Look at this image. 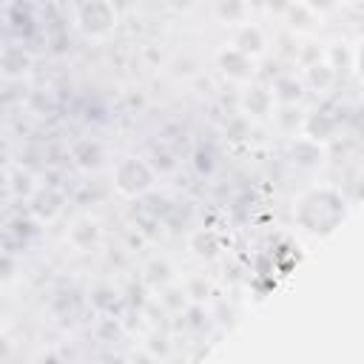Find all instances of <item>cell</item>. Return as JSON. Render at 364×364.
Returning a JSON list of instances; mask_svg holds the SVG:
<instances>
[{
    "label": "cell",
    "mask_w": 364,
    "mask_h": 364,
    "mask_svg": "<svg viewBox=\"0 0 364 364\" xmlns=\"http://www.w3.org/2000/svg\"><path fill=\"white\" fill-rule=\"evenodd\" d=\"M347 199L341 196V191L330 188V185H316L310 191H304L296 199L293 208V219L299 222V228L310 236H330L347 216Z\"/></svg>",
    "instance_id": "1"
},
{
    "label": "cell",
    "mask_w": 364,
    "mask_h": 364,
    "mask_svg": "<svg viewBox=\"0 0 364 364\" xmlns=\"http://www.w3.org/2000/svg\"><path fill=\"white\" fill-rule=\"evenodd\" d=\"M111 179H114L117 193H122L128 199H139L148 191H154V185H156V168L148 159H142V156H122L114 165Z\"/></svg>",
    "instance_id": "2"
},
{
    "label": "cell",
    "mask_w": 364,
    "mask_h": 364,
    "mask_svg": "<svg viewBox=\"0 0 364 364\" xmlns=\"http://www.w3.org/2000/svg\"><path fill=\"white\" fill-rule=\"evenodd\" d=\"M117 20H119V14H117L114 0H82L74 11L77 28L91 40L108 37L117 28Z\"/></svg>",
    "instance_id": "3"
},
{
    "label": "cell",
    "mask_w": 364,
    "mask_h": 364,
    "mask_svg": "<svg viewBox=\"0 0 364 364\" xmlns=\"http://www.w3.org/2000/svg\"><path fill=\"white\" fill-rule=\"evenodd\" d=\"M216 65L219 71L233 80V82H250L253 74H256V60L245 51H239L236 46H225L219 54H216Z\"/></svg>",
    "instance_id": "4"
},
{
    "label": "cell",
    "mask_w": 364,
    "mask_h": 364,
    "mask_svg": "<svg viewBox=\"0 0 364 364\" xmlns=\"http://www.w3.org/2000/svg\"><path fill=\"white\" fill-rule=\"evenodd\" d=\"M63 205H65L63 193H60L57 188H51V185L34 188V191L28 193V210H31V216L40 219V222L57 219V216L63 213Z\"/></svg>",
    "instance_id": "5"
},
{
    "label": "cell",
    "mask_w": 364,
    "mask_h": 364,
    "mask_svg": "<svg viewBox=\"0 0 364 364\" xmlns=\"http://www.w3.org/2000/svg\"><path fill=\"white\" fill-rule=\"evenodd\" d=\"M31 63H34L31 54L20 43H9L0 51V71H3L6 80H20L23 74L31 71Z\"/></svg>",
    "instance_id": "6"
},
{
    "label": "cell",
    "mask_w": 364,
    "mask_h": 364,
    "mask_svg": "<svg viewBox=\"0 0 364 364\" xmlns=\"http://www.w3.org/2000/svg\"><path fill=\"white\" fill-rule=\"evenodd\" d=\"M230 46H236L239 51H245V54H250V57L256 60V57H262V54L267 51V37H264V31H262L256 23H247V20H245V23L236 26Z\"/></svg>",
    "instance_id": "7"
},
{
    "label": "cell",
    "mask_w": 364,
    "mask_h": 364,
    "mask_svg": "<svg viewBox=\"0 0 364 364\" xmlns=\"http://www.w3.org/2000/svg\"><path fill=\"white\" fill-rule=\"evenodd\" d=\"M336 131H338V119H336L330 111H318V108H316V111H310V114L301 119V134L310 136V139H316V142L333 139Z\"/></svg>",
    "instance_id": "8"
},
{
    "label": "cell",
    "mask_w": 364,
    "mask_h": 364,
    "mask_svg": "<svg viewBox=\"0 0 364 364\" xmlns=\"http://www.w3.org/2000/svg\"><path fill=\"white\" fill-rule=\"evenodd\" d=\"M276 105V97H273V88H264V85H247L242 91V111L247 117H267Z\"/></svg>",
    "instance_id": "9"
},
{
    "label": "cell",
    "mask_w": 364,
    "mask_h": 364,
    "mask_svg": "<svg viewBox=\"0 0 364 364\" xmlns=\"http://www.w3.org/2000/svg\"><path fill=\"white\" fill-rule=\"evenodd\" d=\"M71 156H74V165L82 168V171H97L102 162H105V148L97 142V139H80L71 145Z\"/></svg>",
    "instance_id": "10"
},
{
    "label": "cell",
    "mask_w": 364,
    "mask_h": 364,
    "mask_svg": "<svg viewBox=\"0 0 364 364\" xmlns=\"http://www.w3.org/2000/svg\"><path fill=\"white\" fill-rule=\"evenodd\" d=\"M100 236H102V228H100V222L91 219V216H80V219L71 225V230H68V242H71L77 250L94 247V245L100 242Z\"/></svg>",
    "instance_id": "11"
},
{
    "label": "cell",
    "mask_w": 364,
    "mask_h": 364,
    "mask_svg": "<svg viewBox=\"0 0 364 364\" xmlns=\"http://www.w3.org/2000/svg\"><path fill=\"white\" fill-rule=\"evenodd\" d=\"M293 162L299 165V168H307V171H313V168H318L321 162H324V148H321V142H316V139H310V136H299L296 142H293Z\"/></svg>",
    "instance_id": "12"
},
{
    "label": "cell",
    "mask_w": 364,
    "mask_h": 364,
    "mask_svg": "<svg viewBox=\"0 0 364 364\" xmlns=\"http://www.w3.org/2000/svg\"><path fill=\"white\" fill-rule=\"evenodd\" d=\"M333 80H336V68L330 65V60H316L304 68V82L316 91H324Z\"/></svg>",
    "instance_id": "13"
},
{
    "label": "cell",
    "mask_w": 364,
    "mask_h": 364,
    "mask_svg": "<svg viewBox=\"0 0 364 364\" xmlns=\"http://www.w3.org/2000/svg\"><path fill=\"white\" fill-rule=\"evenodd\" d=\"M301 80H296L293 74H287V77H279L276 80V85H273V97H276V102H282V105H293L299 97H301Z\"/></svg>",
    "instance_id": "14"
},
{
    "label": "cell",
    "mask_w": 364,
    "mask_h": 364,
    "mask_svg": "<svg viewBox=\"0 0 364 364\" xmlns=\"http://www.w3.org/2000/svg\"><path fill=\"white\" fill-rule=\"evenodd\" d=\"M216 17L222 23L239 26L247 17V0H216Z\"/></svg>",
    "instance_id": "15"
},
{
    "label": "cell",
    "mask_w": 364,
    "mask_h": 364,
    "mask_svg": "<svg viewBox=\"0 0 364 364\" xmlns=\"http://www.w3.org/2000/svg\"><path fill=\"white\" fill-rule=\"evenodd\" d=\"M353 68H355V74H358V80L364 82V37L355 43V48H353Z\"/></svg>",
    "instance_id": "16"
},
{
    "label": "cell",
    "mask_w": 364,
    "mask_h": 364,
    "mask_svg": "<svg viewBox=\"0 0 364 364\" xmlns=\"http://www.w3.org/2000/svg\"><path fill=\"white\" fill-rule=\"evenodd\" d=\"M304 3H307L318 17H321L324 11H330V9H336V6H338V0H304Z\"/></svg>",
    "instance_id": "17"
},
{
    "label": "cell",
    "mask_w": 364,
    "mask_h": 364,
    "mask_svg": "<svg viewBox=\"0 0 364 364\" xmlns=\"http://www.w3.org/2000/svg\"><path fill=\"white\" fill-rule=\"evenodd\" d=\"M338 3H355V0H338Z\"/></svg>",
    "instance_id": "18"
}]
</instances>
